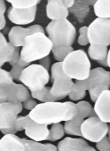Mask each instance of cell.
Returning <instances> with one entry per match:
<instances>
[{
  "label": "cell",
  "mask_w": 110,
  "mask_h": 151,
  "mask_svg": "<svg viewBox=\"0 0 110 151\" xmlns=\"http://www.w3.org/2000/svg\"><path fill=\"white\" fill-rule=\"evenodd\" d=\"M24 130L27 137L30 138L31 140L36 142L48 140L50 134V130L48 129V125L38 124L34 122L29 117V115L25 116Z\"/></svg>",
  "instance_id": "4fadbf2b"
},
{
  "label": "cell",
  "mask_w": 110,
  "mask_h": 151,
  "mask_svg": "<svg viewBox=\"0 0 110 151\" xmlns=\"http://www.w3.org/2000/svg\"><path fill=\"white\" fill-rule=\"evenodd\" d=\"M88 29L87 26H83L79 29V36L78 40V43L80 45H87L89 43V37H88Z\"/></svg>",
  "instance_id": "d6a6232c"
},
{
  "label": "cell",
  "mask_w": 110,
  "mask_h": 151,
  "mask_svg": "<svg viewBox=\"0 0 110 151\" xmlns=\"http://www.w3.org/2000/svg\"><path fill=\"white\" fill-rule=\"evenodd\" d=\"M89 145V144L84 139L77 138L73 139L67 137L58 145V151H84V149Z\"/></svg>",
  "instance_id": "d6986e66"
},
{
  "label": "cell",
  "mask_w": 110,
  "mask_h": 151,
  "mask_svg": "<svg viewBox=\"0 0 110 151\" xmlns=\"http://www.w3.org/2000/svg\"><path fill=\"white\" fill-rule=\"evenodd\" d=\"M107 61H108V67L110 68V49L108 53V57H107Z\"/></svg>",
  "instance_id": "b9f144b4"
},
{
  "label": "cell",
  "mask_w": 110,
  "mask_h": 151,
  "mask_svg": "<svg viewBox=\"0 0 110 151\" xmlns=\"http://www.w3.org/2000/svg\"><path fill=\"white\" fill-rule=\"evenodd\" d=\"M50 134H49V137L48 140L52 141H57L60 139L61 138H63L65 130H64V125L59 124H53L51 129H50Z\"/></svg>",
  "instance_id": "f1b7e54d"
},
{
  "label": "cell",
  "mask_w": 110,
  "mask_h": 151,
  "mask_svg": "<svg viewBox=\"0 0 110 151\" xmlns=\"http://www.w3.org/2000/svg\"><path fill=\"white\" fill-rule=\"evenodd\" d=\"M63 70L65 75L76 81L86 80L91 72V63L84 50H73L63 61Z\"/></svg>",
  "instance_id": "3957f363"
},
{
  "label": "cell",
  "mask_w": 110,
  "mask_h": 151,
  "mask_svg": "<svg viewBox=\"0 0 110 151\" xmlns=\"http://www.w3.org/2000/svg\"><path fill=\"white\" fill-rule=\"evenodd\" d=\"M46 14L48 19L56 21L67 19L69 10L62 0H49L46 6Z\"/></svg>",
  "instance_id": "e0dca14e"
},
{
  "label": "cell",
  "mask_w": 110,
  "mask_h": 151,
  "mask_svg": "<svg viewBox=\"0 0 110 151\" xmlns=\"http://www.w3.org/2000/svg\"><path fill=\"white\" fill-rule=\"evenodd\" d=\"M50 76L48 70L39 64H32L23 70L19 81L30 92L40 91L48 83Z\"/></svg>",
  "instance_id": "8992f818"
},
{
  "label": "cell",
  "mask_w": 110,
  "mask_h": 151,
  "mask_svg": "<svg viewBox=\"0 0 110 151\" xmlns=\"http://www.w3.org/2000/svg\"><path fill=\"white\" fill-rule=\"evenodd\" d=\"M37 13V6L27 9H14L11 6L8 10V18L13 24L24 25L34 21Z\"/></svg>",
  "instance_id": "5bb4252c"
},
{
  "label": "cell",
  "mask_w": 110,
  "mask_h": 151,
  "mask_svg": "<svg viewBox=\"0 0 110 151\" xmlns=\"http://www.w3.org/2000/svg\"><path fill=\"white\" fill-rule=\"evenodd\" d=\"M94 108L99 119L110 124V90H105L100 94Z\"/></svg>",
  "instance_id": "2e32d148"
},
{
  "label": "cell",
  "mask_w": 110,
  "mask_h": 151,
  "mask_svg": "<svg viewBox=\"0 0 110 151\" xmlns=\"http://www.w3.org/2000/svg\"><path fill=\"white\" fill-rule=\"evenodd\" d=\"M50 57L49 56H47L43 59H41L39 60V65H41L42 66H43L45 69H47L48 70H49V66H50Z\"/></svg>",
  "instance_id": "74e56055"
},
{
  "label": "cell",
  "mask_w": 110,
  "mask_h": 151,
  "mask_svg": "<svg viewBox=\"0 0 110 151\" xmlns=\"http://www.w3.org/2000/svg\"><path fill=\"white\" fill-rule=\"evenodd\" d=\"M99 64H100L101 65H103V66H108V61H107V59L104 60H99V61H97Z\"/></svg>",
  "instance_id": "ab89813d"
},
{
  "label": "cell",
  "mask_w": 110,
  "mask_h": 151,
  "mask_svg": "<svg viewBox=\"0 0 110 151\" xmlns=\"http://www.w3.org/2000/svg\"><path fill=\"white\" fill-rule=\"evenodd\" d=\"M96 148L99 151H110V141L108 137L96 144Z\"/></svg>",
  "instance_id": "e575fe53"
},
{
  "label": "cell",
  "mask_w": 110,
  "mask_h": 151,
  "mask_svg": "<svg viewBox=\"0 0 110 151\" xmlns=\"http://www.w3.org/2000/svg\"><path fill=\"white\" fill-rule=\"evenodd\" d=\"M89 56L95 61L104 60L108 57V47L102 45H90L88 50Z\"/></svg>",
  "instance_id": "7402d4cb"
},
{
  "label": "cell",
  "mask_w": 110,
  "mask_h": 151,
  "mask_svg": "<svg viewBox=\"0 0 110 151\" xmlns=\"http://www.w3.org/2000/svg\"><path fill=\"white\" fill-rule=\"evenodd\" d=\"M78 106V115H79L82 119H86V118H90L96 116L94 112V108H92L91 104L87 101H80L78 103H76Z\"/></svg>",
  "instance_id": "484cf974"
},
{
  "label": "cell",
  "mask_w": 110,
  "mask_h": 151,
  "mask_svg": "<svg viewBox=\"0 0 110 151\" xmlns=\"http://www.w3.org/2000/svg\"><path fill=\"white\" fill-rule=\"evenodd\" d=\"M0 10H1V14H0V29L1 30H3V29L5 27L6 25V19L4 17V13L6 11V4H4V1H1L0 2Z\"/></svg>",
  "instance_id": "d590c367"
},
{
  "label": "cell",
  "mask_w": 110,
  "mask_h": 151,
  "mask_svg": "<svg viewBox=\"0 0 110 151\" xmlns=\"http://www.w3.org/2000/svg\"><path fill=\"white\" fill-rule=\"evenodd\" d=\"M63 4L69 9H71L74 5L75 1H73V0H63Z\"/></svg>",
  "instance_id": "f35d334b"
},
{
  "label": "cell",
  "mask_w": 110,
  "mask_h": 151,
  "mask_svg": "<svg viewBox=\"0 0 110 151\" xmlns=\"http://www.w3.org/2000/svg\"><path fill=\"white\" fill-rule=\"evenodd\" d=\"M78 112V106L73 102H50L38 104L28 115L38 124L49 125L71 120Z\"/></svg>",
  "instance_id": "6da1fadb"
},
{
  "label": "cell",
  "mask_w": 110,
  "mask_h": 151,
  "mask_svg": "<svg viewBox=\"0 0 110 151\" xmlns=\"http://www.w3.org/2000/svg\"><path fill=\"white\" fill-rule=\"evenodd\" d=\"M81 133L84 139L99 143L108 134L109 126L97 116H94L84 119L81 126Z\"/></svg>",
  "instance_id": "52a82bcc"
},
{
  "label": "cell",
  "mask_w": 110,
  "mask_h": 151,
  "mask_svg": "<svg viewBox=\"0 0 110 151\" xmlns=\"http://www.w3.org/2000/svg\"><path fill=\"white\" fill-rule=\"evenodd\" d=\"M13 78L11 75L10 71H7L4 69L0 70V86L12 84L13 82Z\"/></svg>",
  "instance_id": "1f68e13d"
},
{
  "label": "cell",
  "mask_w": 110,
  "mask_h": 151,
  "mask_svg": "<svg viewBox=\"0 0 110 151\" xmlns=\"http://www.w3.org/2000/svg\"><path fill=\"white\" fill-rule=\"evenodd\" d=\"M27 151H58V147L51 144H41L39 142L23 139Z\"/></svg>",
  "instance_id": "603a6c76"
},
{
  "label": "cell",
  "mask_w": 110,
  "mask_h": 151,
  "mask_svg": "<svg viewBox=\"0 0 110 151\" xmlns=\"http://www.w3.org/2000/svg\"><path fill=\"white\" fill-rule=\"evenodd\" d=\"M51 88L48 86H45L40 91L31 92V96L33 98H35L37 100L42 102V103H50V102H58L59 99L57 97H53L51 92Z\"/></svg>",
  "instance_id": "d4e9b609"
},
{
  "label": "cell",
  "mask_w": 110,
  "mask_h": 151,
  "mask_svg": "<svg viewBox=\"0 0 110 151\" xmlns=\"http://www.w3.org/2000/svg\"><path fill=\"white\" fill-rule=\"evenodd\" d=\"M38 105L36 103V101L32 97V96L30 97H28V99H26L23 103V107L27 109V110H30L32 111L33 109L36 108V106Z\"/></svg>",
  "instance_id": "8d00e7d4"
},
{
  "label": "cell",
  "mask_w": 110,
  "mask_h": 151,
  "mask_svg": "<svg viewBox=\"0 0 110 151\" xmlns=\"http://www.w3.org/2000/svg\"><path fill=\"white\" fill-rule=\"evenodd\" d=\"M0 101L1 103H23L31 97L28 87L23 84H12L0 86Z\"/></svg>",
  "instance_id": "9c48e42d"
},
{
  "label": "cell",
  "mask_w": 110,
  "mask_h": 151,
  "mask_svg": "<svg viewBox=\"0 0 110 151\" xmlns=\"http://www.w3.org/2000/svg\"><path fill=\"white\" fill-rule=\"evenodd\" d=\"M13 8L18 9H27L35 7L38 4V0H9L8 1Z\"/></svg>",
  "instance_id": "83f0119b"
},
{
  "label": "cell",
  "mask_w": 110,
  "mask_h": 151,
  "mask_svg": "<svg viewBox=\"0 0 110 151\" xmlns=\"http://www.w3.org/2000/svg\"><path fill=\"white\" fill-rule=\"evenodd\" d=\"M0 151H27L23 139L15 134H4L0 141Z\"/></svg>",
  "instance_id": "ac0fdd59"
},
{
  "label": "cell",
  "mask_w": 110,
  "mask_h": 151,
  "mask_svg": "<svg viewBox=\"0 0 110 151\" xmlns=\"http://www.w3.org/2000/svg\"><path fill=\"white\" fill-rule=\"evenodd\" d=\"M53 82V83L50 90L51 94L59 100L68 96L73 91L74 86V82L66 75L59 76Z\"/></svg>",
  "instance_id": "9a60e30c"
},
{
  "label": "cell",
  "mask_w": 110,
  "mask_h": 151,
  "mask_svg": "<svg viewBox=\"0 0 110 151\" xmlns=\"http://www.w3.org/2000/svg\"><path fill=\"white\" fill-rule=\"evenodd\" d=\"M85 96H86V91L74 82L73 91L68 95L69 98L72 101H79V100H82L84 97H85Z\"/></svg>",
  "instance_id": "f546056e"
},
{
  "label": "cell",
  "mask_w": 110,
  "mask_h": 151,
  "mask_svg": "<svg viewBox=\"0 0 110 151\" xmlns=\"http://www.w3.org/2000/svg\"><path fill=\"white\" fill-rule=\"evenodd\" d=\"M45 33L43 28L41 25H32L28 28H23L21 26H14L9 32V40L13 45L16 47H20L24 45L25 39L28 35L34 33Z\"/></svg>",
  "instance_id": "7c38bea8"
},
{
  "label": "cell",
  "mask_w": 110,
  "mask_h": 151,
  "mask_svg": "<svg viewBox=\"0 0 110 151\" xmlns=\"http://www.w3.org/2000/svg\"><path fill=\"white\" fill-rule=\"evenodd\" d=\"M84 119H82L79 115H77L71 120H68L64 124V130L67 134L74 135L82 137L81 126L84 123Z\"/></svg>",
  "instance_id": "44dd1931"
},
{
  "label": "cell",
  "mask_w": 110,
  "mask_h": 151,
  "mask_svg": "<svg viewBox=\"0 0 110 151\" xmlns=\"http://www.w3.org/2000/svg\"><path fill=\"white\" fill-rule=\"evenodd\" d=\"M65 75L63 70V62H56L52 65L51 68V81H54L59 76Z\"/></svg>",
  "instance_id": "4dcf8cb0"
},
{
  "label": "cell",
  "mask_w": 110,
  "mask_h": 151,
  "mask_svg": "<svg viewBox=\"0 0 110 151\" xmlns=\"http://www.w3.org/2000/svg\"><path fill=\"white\" fill-rule=\"evenodd\" d=\"M23 103H1L0 104V129H10L22 113Z\"/></svg>",
  "instance_id": "30bf717a"
},
{
  "label": "cell",
  "mask_w": 110,
  "mask_h": 151,
  "mask_svg": "<svg viewBox=\"0 0 110 151\" xmlns=\"http://www.w3.org/2000/svg\"><path fill=\"white\" fill-rule=\"evenodd\" d=\"M24 69H25L24 67H23V66L19 65H15L12 66V70H10V73L12 76H13V80L19 81L20 76L22 75V72Z\"/></svg>",
  "instance_id": "836d02e7"
},
{
  "label": "cell",
  "mask_w": 110,
  "mask_h": 151,
  "mask_svg": "<svg viewBox=\"0 0 110 151\" xmlns=\"http://www.w3.org/2000/svg\"><path fill=\"white\" fill-rule=\"evenodd\" d=\"M84 151H97L96 150H95L94 147H92V146H89L88 145L85 149H84Z\"/></svg>",
  "instance_id": "60d3db41"
},
{
  "label": "cell",
  "mask_w": 110,
  "mask_h": 151,
  "mask_svg": "<svg viewBox=\"0 0 110 151\" xmlns=\"http://www.w3.org/2000/svg\"><path fill=\"white\" fill-rule=\"evenodd\" d=\"M85 91H89L91 100L95 103L99 95L105 90L110 88V71L102 67H96L91 70L89 77L86 80L75 81Z\"/></svg>",
  "instance_id": "5b68a950"
},
{
  "label": "cell",
  "mask_w": 110,
  "mask_h": 151,
  "mask_svg": "<svg viewBox=\"0 0 110 151\" xmlns=\"http://www.w3.org/2000/svg\"><path fill=\"white\" fill-rule=\"evenodd\" d=\"M53 47L52 41L43 33H34L28 35L20 51L21 58L18 65L26 68L33 61L40 60L48 56Z\"/></svg>",
  "instance_id": "7a4b0ae2"
},
{
  "label": "cell",
  "mask_w": 110,
  "mask_h": 151,
  "mask_svg": "<svg viewBox=\"0 0 110 151\" xmlns=\"http://www.w3.org/2000/svg\"><path fill=\"white\" fill-rule=\"evenodd\" d=\"M73 51L72 46H53L52 50L53 57L58 60V62H63L64 59Z\"/></svg>",
  "instance_id": "4316f807"
},
{
  "label": "cell",
  "mask_w": 110,
  "mask_h": 151,
  "mask_svg": "<svg viewBox=\"0 0 110 151\" xmlns=\"http://www.w3.org/2000/svg\"><path fill=\"white\" fill-rule=\"evenodd\" d=\"M95 2L96 1H75L74 5L68 10L79 22H83L90 11L89 6L94 5Z\"/></svg>",
  "instance_id": "ffe728a7"
},
{
  "label": "cell",
  "mask_w": 110,
  "mask_h": 151,
  "mask_svg": "<svg viewBox=\"0 0 110 151\" xmlns=\"http://www.w3.org/2000/svg\"><path fill=\"white\" fill-rule=\"evenodd\" d=\"M0 65L3 66L6 62H9L12 66L18 65L21 58V53L18 48L13 45L10 42H8L2 33L0 35Z\"/></svg>",
  "instance_id": "8fae6325"
},
{
  "label": "cell",
  "mask_w": 110,
  "mask_h": 151,
  "mask_svg": "<svg viewBox=\"0 0 110 151\" xmlns=\"http://www.w3.org/2000/svg\"><path fill=\"white\" fill-rule=\"evenodd\" d=\"M108 138H109V139L110 141V125L109 126V133H108Z\"/></svg>",
  "instance_id": "7bdbcfd3"
},
{
  "label": "cell",
  "mask_w": 110,
  "mask_h": 151,
  "mask_svg": "<svg viewBox=\"0 0 110 151\" xmlns=\"http://www.w3.org/2000/svg\"><path fill=\"white\" fill-rule=\"evenodd\" d=\"M94 14L98 18L110 19V0H98L94 5Z\"/></svg>",
  "instance_id": "cb8c5ba5"
},
{
  "label": "cell",
  "mask_w": 110,
  "mask_h": 151,
  "mask_svg": "<svg viewBox=\"0 0 110 151\" xmlns=\"http://www.w3.org/2000/svg\"><path fill=\"white\" fill-rule=\"evenodd\" d=\"M88 37L91 45H110V19H94L89 24Z\"/></svg>",
  "instance_id": "ba28073f"
},
{
  "label": "cell",
  "mask_w": 110,
  "mask_h": 151,
  "mask_svg": "<svg viewBox=\"0 0 110 151\" xmlns=\"http://www.w3.org/2000/svg\"><path fill=\"white\" fill-rule=\"evenodd\" d=\"M48 37L53 46H72L76 39V29L67 19L51 21L46 27Z\"/></svg>",
  "instance_id": "277c9868"
}]
</instances>
